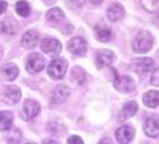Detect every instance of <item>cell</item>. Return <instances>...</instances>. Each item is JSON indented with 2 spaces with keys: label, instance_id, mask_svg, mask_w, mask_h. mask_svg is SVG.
<instances>
[{
  "label": "cell",
  "instance_id": "cell-1",
  "mask_svg": "<svg viewBox=\"0 0 159 144\" xmlns=\"http://www.w3.org/2000/svg\"><path fill=\"white\" fill-rule=\"evenodd\" d=\"M153 43H154L153 35L149 31L143 30V31H140L135 37V39L133 42V49H134L135 53L145 54V53H148L152 49Z\"/></svg>",
  "mask_w": 159,
  "mask_h": 144
},
{
  "label": "cell",
  "instance_id": "cell-2",
  "mask_svg": "<svg viewBox=\"0 0 159 144\" xmlns=\"http://www.w3.org/2000/svg\"><path fill=\"white\" fill-rule=\"evenodd\" d=\"M68 69V61L63 58L59 59H54L50 61L49 68H48V74L52 79L54 80H59L61 78H64L65 73Z\"/></svg>",
  "mask_w": 159,
  "mask_h": 144
},
{
  "label": "cell",
  "instance_id": "cell-3",
  "mask_svg": "<svg viewBox=\"0 0 159 144\" xmlns=\"http://www.w3.org/2000/svg\"><path fill=\"white\" fill-rule=\"evenodd\" d=\"M68 49H69V52H71L73 54H75L78 56H84L88 50V43L84 38L75 37V38L70 39V42L68 43Z\"/></svg>",
  "mask_w": 159,
  "mask_h": 144
},
{
  "label": "cell",
  "instance_id": "cell-4",
  "mask_svg": "<svg viewBox=\"0 0 159 144\" xmlns=\"http://www.w3.org/2000/svg\"><path fill=\"white\" fill-rule=\"evenodd\" d=\"M44 65H45V59L39 53L30 54V56L26 61V69L30 74H36L39 71H42Z\"/></svg>",
  "mask_w": 159,
  "mask_h": 144
},
{
  "label": "cell",
  "instance_id": "cell-5",
  "mask_svg": "<svg viewBox=\"0 0 159 144\" xmlns=\"http://www.w3.org/2000/svg\"><path fill=\"white\" fill-rule=\"evenodd\" d=\"M40 48L45 54L52 55V56H55L61 52V44L55 38H45V39H43V42L40 43Z\"/></svg>",
  "mask_w": 159,
  "mask_h": 144
},
{
  "label": "cell",
  "instance_id": "cell-6",
  "mask_svg": "<svg viewBox=\"0 0 159 144\" xmlns=\"http://www.w3.org/2000/svg\"><path fill=\"white\" fill-rule=\"evenodd\" d=\"M39 112H40V104L38 101H35L33 99H26L24 101L23 112H21V115L24 119H26V120L33 119L39 114Z\"/></svg>",
  "mask_w": 159,
  "mask_h": 144
},
{
  "label": "cell",
  "instance_id": "cell-7",
  "mask_svg": "<svg viewBox=\"0 0 159 144\" xmlns=\"http://www.w3.org/2000/svg\"><path fill=\"white\" fill-rule=\"evenodd\" d=\"M132 68L138 74H145V73H149V71H152L154 69V60L150 58L135 59L132 63Z\"/></svg>",
  "mask_w": 159,
  "mask_h": 144
},
{
  "label": "cell",
  "instance_id": "cell-8",
  "mask_svg": "<svg viewBox=\"0 0 159 144\" xmlns=\"http://www.w3.org/2000/svg\"><path fill=\"white\" fill-rule=\"evenodd\" d=\"M114 87H115L116 90L122 92V93H132L135 89V83L130 77L120 75V77L115 78Z\"/></svg>",
  "mask_w": 159,
  "mask_h": 144
},
{
  "label": "cell",
  "instance_id": "cell-9",
  "mask_svg": "<svg viewBox=\"0 0 159 144\" xmlns=\"http://www.w3.org/2000/svg\"><path fill=\"white\" fill-rule=\"evenodd\" d=\"M134 135H135V130L133 128V125L130 124H124L119 128L115 133V137H116V140L122 144H125V143H130L133 139H134Z\"/></svg>",
  "mask_w": 159,
  "mask_h": 144
},
{
  "label": "cell",
  "instance_id": "cell-10",
  "mask_svg": "<svg viewBox=\"0 0 159 144\" xmlns=\"http://www.w3.org/2000/svg\"><path fill=\"white\" fill-rule=\"evenodd\" d=\"M114 60H115V55H114V53L110 52V50H100V52L95 55V65H97V68H99V69L113 64Z\"/></svg>",
  "mask_w": 159,
  "mask_h": 144
},
{
  "label": "cell",
  "instance_id": "cell-11",
  "mask_svg": "<svg viewBox=\"0 0 159 144\" xmlns=\"http://www.w3.org/2000/svg\"><path fill=\"white\" fill-rule=\"evenodd\" d=\"M69 94H70L69 88L64 84H60V85L55 87L53 93H52V103L53 104H60L68 99Z\"/></svg>",
  "mask_w": 159,
  "mask_h": 144
},
{
  "label": "cell",
  "instance_id": "cell-12",
  "mask_svg": "<svg viewBox=\"0 0 159 144\" xmlns=\"http://www.w3.org/2000/svg\"><path fill=\"white\" fill-rule=\"evenodd\" d=\"M144 132L148 137L155 138L159 135V117H149L144 123Z\"/></svg>",
  "mask_w": 159,
  "mask_h": 144
},
{
  "label": "cell",
  "instance_id": "cell-13",
  "mask_svg": "<svg viewBox=\"0 0 159 144\" xmlns=\"http://www.w3.org/2000/svg\"><path fill=\"white\" fill-rule=\"evenodd\" d=\"M0 73H2L3 78L5 80H9V82H13L18 78L19 75V69L15 64L13 63H7L4 65H2V68H0Z\"/></svg>",
  "mask_w": 159,
  "mask_h": 144
},
{
  "label": "cell",
  "instance_id": "cell-14",
  "mask_svg": "<svg viewBox=\"0 0 159 144\" xmlns=\"http://www.w3.org/2000/svg\"><path fill=\"white\" fill-rule=\"evenodd\" d=\"M20 97H21V92L18 87L15 85H10V87H7L5 88V92H4V101L7 104H16L19 100H20Z\"/></svg>",
  "mask_w": 159,
  "mask_h": 144
},
{
  "label": "cell",
  "instance_id": "cell-15",
  "mask_svg": "<svg viewBox=\"0 0 159 144\" xmlns=\"http://www.w3.org/2000/svg\"><path fill=\"white\" fill-rule=\"evenodd\" d=\"M107 16L113 23L123 19L124 18V8H123V5H120L119 3H113L107 10Z\"/></svg>",
  "mask_w": 159,
  "mask_h": 144
},
{
  "label": "cell",
  "instance_id": "cell-16",
  "mask_svg": "<svg viewBox=\"0 0 159 144\" xmlns=\"http://www.w3.org/2000/svg\"><path fill=\"white\" fill-rule=\"evenodd\" d=\"M39 42V33L36 30H28L21 37V45L26 49L34 48Z\"/></svg>",
  "mask_w": 159,
  "mask_h": 144
},
{
  "label": "cell",
  "instance_id": "cell-17",
  "mask_svg": "<svg viewBox=\"0 0 159 144\" xmlns=\"http://www.w3.org/2000/svg\"><path fill=\"white\" fill-rule=\"evenodd\" d=\"M94 35L98 40L107 43L111 39V30L105 25H95L94 26Z\"/></svg>",
  "mask_w": 159,
  "mask_h": 144
},
{
  "label": "cell",
  "instance_id": "cell-18",
  "mask_svg": "<svg viewBox=\"0 0 159 144\" xmlns=\"http://www.w3.org/2000/svg\"><path fill=\"white\" fill-rule=\"evenodd\" d=\"M138 112V104L134 100H130L128 103L124 104L122 113H120V120H127L128 118L135 115V113Z\"/></svg>",
  "mask_w": 159,
  "mask_h": 144
},
{
  "label": "cell",
  "instance_id": "cell-19",
  "mask_svg": "<svg viewBox=\"0 0 159 144\" xmlns=\"http://www.w3.org/2000/svg\"><path fill=\"white\" fill-rule=\"evenodd\" d=\"M143 103L148 108H157L159 105V92L150 90L143 95Z\"/></svg>",
  "mask_w": 159,
  "mask_h": 144
},
{
  "label": "cell",
  "instance_id": "cell-20",
  "mask_svg": "<svg viewBox=\"0 0 159 144\" xmlns=\"http://www.w3.org/2000/svg\"><path fill=\"white\" fill-rule=\"evenodd\" d=\"M45 16H47V20L49 23H52V24H58V23L63 21L64 18H65L63 10L59 9V8H52L50 10L47 11Z\"/></svg>",
  "mask_w": 159,
  "mask_h": 144
},
{
  "label": "cell",
  "instance_id": "cell-21",
  "mask_svg": "<svg viewBox=\"0 0 159 144\" xmlns=\"http://www.w3.org/2000/svg\"><path fill=\"white\" fill-rule=\"evenodd\" d=\"M70 78H71V80H73L75 84L80 85V84H84V83H85L87 74H85V71H84L82 68L75 66V68H73V69H71Z\"/></svg>",
  "mask_w": 159,
  "mask_h": 144
},
{
  "label": "cell",
  "instance_id": "cell-22",
  "mask_svg": "<svg viewBox=\"0 0 159 144\" xmlns=\"http://www.w3.org/2000/svg\"><path fill=\"white\" fill-rule=\"evenodd\" d=\"M2 28H3V31H4V33H7V34H9V35H13V34H15V33L18 31L19 24H18V21H16L15 19H13V18L9 16V18H7V19L3 21Z\"/></svg>",
  "mask_w": 159,
  "mask_h": 144
},
{
  "label": "cell",
  "instance_id": "cell-23",
  "mask_svg": "<svg viewBox=\"0 0 159 144\" xmlns=\"http://www.w3.org/2000/svg\"><path fill=\"white\" fill-rule=\"evenodd\" d=\"M13 114L10 112H0V130L7 132L11 128Z\"/></svg>",
  "mask_w": 159,
  "mask_h": 144
},
{
  "label": "cell",
  "instance_id": "cell-24",
  "mask_svg": "<svg viewBox=\"0 0 159 144\" xmlns=\"http://www.w3.org/2000/svg\"><path fill=\"white\" fill-rule=\"evenodd\" d=\"M142 7L149 13H159V0H140Z\"/></svg>",
  "mask_w": 159,
  "mask_h": 144
},
{
  "label": "cell",
  "instance_id": "cell-25",
  "mask_svg": "<svg viewBox=\"0 0 159 144\" xmlns=\"http://www.w3.org/2000/svg\"><path fill=\"white\" fill-rule=\"evenodd\" d=\"M15 9H16V13L23 18H26L30 14V7L26 2H24V0H20V2L16 3Z\"/></svg>",
  "mask_w": 159,
  "mask_h": 144
},
{
  "label": "cell",
  "instance_id": "cell-26",
  "mask_svg": "<svg viewBox=\"0 0 159 144\" xmlns=\"http://www.w3.org/2000/svg\"><path fill=\"white\" fill-rule=\"evenodd\" d=\"M9 130H10V134L7 137L8 138V143H18V142H20L21 132L19 129H16V128H14V129L10 128Z\"/></svg>",
  "mask_w": 159,
  "mask_h": 144
},
{
  "label": "cell",
  "instance_id": "cell-27",
  "mask_svg": "<svg viewBox=\"0 0 159 144\" xmlns=\"http://www.w3.org/2000/svg\"><path fill=\"white\" fill-rule=\"evenodd\" d=\"M85 3V0H65V4L70 9H80Z\"/></svg>",
  "mask_w": 159,
  "mask_h": 144
},
{
  "label": "cell",
  "instance_id": "cell-28",
  "mask_svg": "<svg viewBox=\"0 0 159 144\" xmlns=\"http://www.w3.org/2000/svg\"><path fill=\"white\" fill-rule=\"evenodd\" d=\"M150 83L155 87H159V68L152 70V77H150Z\"/></svg>",
  "mask_w": 159,
  "mask_h": 144
},
{
  "label": "cell",
  "instance_id": "cell-29",
  "mask_svg": "<svg viewBox=\"0 0 159 144\" xmlns=\"http://www.w3.org/2000/svg\"><path fill=\"white\" fill-rule=\"evenodd\" d=\"M69 144H83V139L78 135H71L68 140H66Z\"/></svg>",
  "mask_w": 159,
  "mask_h": 144
},
{
  "label": "cell",
  "instance_id": "cell-30",
  "mask_svg": "<svg viewBox=\"0 0 159 144\" xmlns=\"http://www.w3.org/2000/svg\"><path fill=\"white\" fill-rule=\"evenodd\" d=\"M7 8H8V4L2 0V2H0V14H3L7 10Z\"/></svg>",
  "mask_w": 159,
  "mask_h": 144
},
{
  "label": "cell",
  "instance_id": "cell-31",
  "mask_svg": "<svg viewBox=\"0 0 159 144\" xmlns=\"http://www.w3.org/2000/svg\"><path fill=\"white\" fill-rule=\"evenodd\" d=\"M90 2H92L93 4H100V3L103 2V0H90Z\"/></svg>",
  "mask_w": 159,
  "mask_h": 144
},
{
  "label": "cell",
  "instance_id": "cell-32",
  "mask_svg": "<svg viewBox=\"0 0 159 144\" xmlns=\"http://www.w3.org/2000/svg\"><path fill=\"white\" fill-rule=\"evenodd\" d=\"M2 56H3V49H2V47H0V59H2Z\"/></svg>",
  "mask_w": 159,
  "mask_h": 144
}]
</instances>
